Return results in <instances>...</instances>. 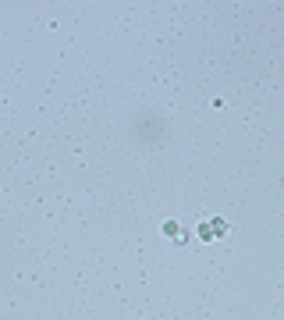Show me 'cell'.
Here are the masks:
<instances>
[{"mask_svg": "<svg viewBox=\"0 0 284 320\" xmlns=\"http://www.w3.org/2000/svg\"><path fill=\"white\" fill-rule=\"evenodd\" d=\"M160 231H164L167 238H178V242L185 238V235H181V228H178V221H164V228H160Z\"/></svg>", "mask_w": 284, "mask_h": 320, "instance_id": "2", "label": "cell"}, {"mask_svg": "<svg viewBox=\"0 0 284 320\" xmlns=\"http://www.w3.org/2000/svg\"><path fill=\"white\" fill-rule=\"evenodd\" d=\"M231 231V224H227V217H210V221H202L199 224V242H217V238H224Z\"/></svg>", "mask_w": 284, "mask_h": 320, "instance_id": "1", "label": "cell"}]
</instances>
